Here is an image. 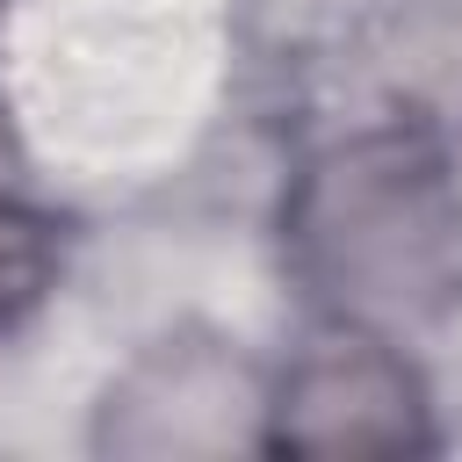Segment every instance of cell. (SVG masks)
<instances>
[{
	"instance_id": "6da1fadb",
	"label": "cell",
	"mask_w": 462,
	"mask_h": 462,
	"mask_svg": "<svg viewBox=\"0 0 462 462\" xmlns=\"http://www.w3.org/2000/svg\"><path fill=\"white\" fill-rule=\"evenodd\" d=\"M462 195L448 159L411 130L346 137L289 195V260L332 318H397L448 289Z\"/></svg>"
},
{
	"instance_id": "3957f363",
	"label": "cell",
	"mask_w": 462,
	"mask_h": 462,
	"mask_svg": "<svg viewBox=\"0 0 462 462\" xmlns=\"http://www.w3.org/2000/svg\"><path fill=\"white\" fill-rule=\"evenodd\" d=\"M267 397L253 390L245 361H231L209 339H166L152 346L116 390H108V419H101V448L123 455H217L245 433V419H260Z\"/></svg>"
},
{
	"instance_id": "7a4b0ae2",
	"label": "cell",
	"mask_w": 462,
	"mask_h": 462,
	"mask_svg": "<svg viewBox=\"0 0 462 462\" xmlns=\"http://www.w3.org/2000/svg\"><path fill=\"white\" fill-rule=\"evenodd\" d=\"M260 448L303 462L419 455L433 448L426 383L368 318H325L274 375L260 411Z\"/></svg>"
},
{
	"instance_id": "277c9868",
	"label": "cell",
	"mask_w": 462,
	"mask_h": 462,
	"mask_svg": "<svg viewBox=\"0 0 462 462\" xmlns=\"http://www.w3.org/2000/svg\"><path fill=\"white\" fill-rule=\"evenodd\" d=\"M58 282V224L14 195H0V325L29 318Z\"/></svg>"
}]
</instances>
